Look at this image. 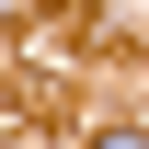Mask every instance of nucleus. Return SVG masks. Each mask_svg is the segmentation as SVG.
Segmentation results:
<instances>
[{
  "label": "nucleus",
  "instance_id": "nucleus-1",
  "mask_svg": "<svg viewBox=\"0 0 149 149\" xmlns=\"http://www.w3.org/2000/svg\"><path fill=\"white\" fill-rule=\"evenodd\" d=\"M103 149H149V138H103Z\"/></svg>",
  "mask_w": 149,
  "mask_h": 149
}]
</instances>
